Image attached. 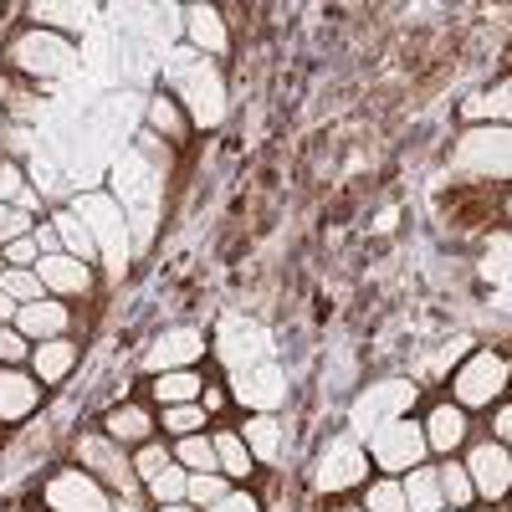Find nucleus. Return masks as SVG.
Wrapping results in <instances>:
<instances>
[{
	"instance_id": "b1692460",
	"label": "nucleus",
	"mask_w": 512,
	"mask_h": 512,
	"mask_svg": "<svg viewBox=\"0 0 512 512\" xmlns=\"http://www.w3.org/2000/svg\"><path fill=\"white\" fill-rule=\"evenodd\" d=\"M205 395V379L195 369H169V374H154V400L169 410V405H195Z\"/></svg>"
},
{
	"instance_id": "de8ad7c7",
	"label": "nucleus",
	"mask_w": 512,
	"mask_h": 512,
	"mask_svg": "<svg viewBox=\"0 0 512 512\" xmlns=\"http://www.w3.org/2000/svg\"><path fill=\"white\" fill-rule=\"evenodd\" d=\"M159 512H200V507H190V502H164Z\"/></svg>"
},
{
	"instance_id": "c9c22d12",
	"label": "nucleus",
	"mask_w": 512,
	"mask_h": 512,
	"mask_svg": "<svg viewBox=\"0 0 512 512\" xmlns=\"http://www.w3.org/2000/svg\"><path fill=\"white\" fill-rule=\"evenodd\" d=\"M31 16L36 21H52L62 31H82V26L93 21V6H52V0H47V6H31Z\"/></svg>"
},
{
	"instance_id": "c756f323",
	"label": "nucleus",
	"mask_w": 512,
	"mask_h": 512,
	"mask_svg": "<svg viewBox=\"0 0 512 512\" xmlns=\"http://www.w3.org/2000/svg\"><path fill=\"white\" fill-rule=\"evenodd\" d=\"M0 292L11 297V303H41V297H47V287H41V277L31 272V267H6L0 272Z\"/></svg>"
},
{
	"instance_id": "20e7f679",
	"label": "nucleus",
	"mask_w": 512,
	"mask_h": 512,
	"mask_svg": "<svg viewBox=\"0 0 512 512\" xmlns=\"http://www.w3.org/2000/svg\"><path fill=\"white\" fill-rule=\"evenodd\" d=\"M410 405H415V384H410V379H384V384H374V390H364V395L349 405V436H354V441H369L379 425L400 420Z\"/></svg>"
},
{
	"instance_id": "7c9ffc66",
	"label": "nucleus",
	"mask_w": 512,
	"mask_h": 512,
	"mask_svg": "<svg viewBox=\"0 0 512 512\" xmlns=\"http://www.w3.org/2000/svg\"><path fill=\"white\" fill-rule=\"evenodd\" d=\"M226 492H231V477H221V472H190V482H185V502L200 512L216 507Z\"/></svg>"
},
{
	"instance_id": "dca6fc26",
	"label": "nucleus",
	"mask_w": 512,
	"mask_h": 512,
	"mask_svg": "<svg viewBox=\"0 0 512 512\" xmlns=\"http://www.w3.org/2000/svg\"><path fill=\"white\" fill-rule=\"evenodd\" d=\"M41 277V287H47V297H88L93 292V267L88 262H77V256L57 251V256H41V262L31 267Z\"/></svg>"
},
{
	"instance_id": "c03bdc74",
	"label": "nucleus",
	"mask_w": 512,
	"mask_h": 512,
	"mask_svg": "<svg viewBox=\"0 0 512 512\" xmlns=\"http://www.w3.org/2000/svg\"><path fill=\"white\" fill-rule=\"evenodd\" d=\"M31 241H36V251H41V256H57V251H62L57 226H36V231H31Z\"/></svg>"
},
{
	"instance_id": "f704fd0d",
	"label": "nucleus",
	"mask_w": 512,
	"mask_h": 512,
	"mask_svg": "<svg viewBox=\"0 0 512 512\" xmlns=\"http://www.w3.org/2000/svg\"><path fill=\"white\" fill-rule=\"evenodd\" d=\"M364 512H410L405 507V492H400V477H379L364 492Z\"/></svg>"
},
{
	"instance_id": "2eb2a0df",
	"label": "nucleus",
	"mask_w": 512,
	"mask_h": 512,
	"mask_svg": "<svg viewBox=\"0 0 512 512\" xmlns=\"http://www.w3.org/2000/svg\"><path fill=\"white\" fill-rule=\"evenodd\" d=\"M205 359V333L200 328H169L154 338V349L144 354L149 374H169V369H195Z\"/></svg>"
},
{
	"instance_id": "58836bf2",
	"label": "nucleus",
	"mask_w": 512,
	"mask_h": 512,
	"mask_svg": "<svg viewBox=\"0 0 512 512\" xmlns=\"http://www.w3.org/2000/svg\"><path fill=\"white\" fill-rule=\"evenodd\" d=\"M31 349H36V344H26V338H21L11 323H0V369H21V364H31Z\"/></svg>"
},
{
	"instance_id": "4c0bfd02",
	"label": "nucleus",
	"mask_w": 512,
	"mask_h": 512,
	"mask_svg": "<svg viewBox=\"0 0 512 512\" xmlns=\"http://www.w3.org/2000/svg\"><path fill=\"white\" fill-rule=\"evenodd\" d=\"M169 461H175V456H169V446H164V441H144V446L134 451V477H139V482H154Z\"/></svg>"
},
{
	"instance_id": "0eeeda50",
	"label": "nucleus",
	"mask_w": 512,
	"mask_h": 512,
	"mask_svg": "<svg viewBox=\"0 0 512 512\" xmlns=\"http://www.w3.org/2000/svg\"><path fill=\"white\" fill-rule=\"evenodd\" d=\"M507 128H466L451 164L461 175H482V180H507Z\"/></svg>"
},
{
	"instance_id": "9b49d317",
	"label": "nucleus",
	"mask_w": 512,
	"mask_h": 512,
	"mask_svg": "<svg viewBox=\"0 0 512 512\" xmlns=\"http://www.w3.org/2000/svg\"><path fill=\"white\" fill-rule=\"evenodd\" d=\"M364 472H369L364 446H359L354 436H333V441L318 451V477H313V482H318L323 492H344V487H359Z\"/></svg>"
},
{
	"instance_id": "a18cd8bd",
	"label": "nucleus",
	"mask_w": 512,
	"mask_h": 512,
	"mask_svg": "<svg viewBox=\"0 0 512 512\" xmlns=\"http://www.w3.org/2000/svg\"><path fill=\"white\" fill-rule=\"evenodd\" d=\"M492 441H497V446H507V441H512V410H507V405L497 410V431H492Z\"/></svg>"
},
{
	"instance_id": "1a4fd4ad",
	"label": "nucleus",
	"mask_w": 512,
	"mask_h": 512,
	"mask_svg": "<svg viewBox=\"0 0 512 512\" xmlns=\"http://www.w3.org/2000/svg\"><path fill=\"white\" fill-rule=\"evenodd\" d=\"M113 190H118V210H134L139 221H149L154 205H159V169H149L144 154L128 149L113 164Z\"/></svg>"
},
{
	"instance_id": "5701e85b",
	"label": "nucleus",
	"mask_w": 512,
	"mask_h": 512,
	"mask_svg": "<svg viewBox=\"0 0 512 512\" xmlns=\"http://www.w3.org/2000/svg\"><path fill=\"white\" fill-rule=\"evenodd\" d=\"M185 31H190V47L205 52V57H221L226 52V26H221V11L210 6H190L185 11Z\"/></svg>"
},
{
	"instance_id": "6e6552de",
	"label": "nucleus",
	"mask_w": 512,
	"mask_h": 512,
	"mask_svg": "<svg viewBox=\"0 0 512 512\" xmlns=\"http://www.w3.org/2000/svg\"><path fill=\"white\" fill-rule=\"evenodd\" d=\"M502 384H507V359L492 354V349H482V354H472V359L456 369L451 395H456L461 410H477V405H492L502 395Z\"/></svg>"
},
{
	"instance_id": "4be33fe9",
	"label": "nucleus",
	"mask_w": 512,
	"mask_h": 512,
	"mask_svg": "<svg viewBox=\"0 0 512 512\" xmlns=\"http://www.w3.org/2000/svg\"><path fill=\"white\" fill-rule=\"evenodd\" d=\"M400 492H405V507L410 512H441V477H436V466H410V472L400 477Z\"/></svg>"
},
{
	"instance_id": "412c9836",
	"label": "nucleus",
	"mask_w": 512,
	"mask_h": 512,
	"mask_svg": "<svg viewBox=\"0 0 512 512\" xmlns=\"http://www.w3.org/2000/svg\"><path fill=\"white\" fill-rule=\"evenodd\" d=\"M72 364H77V344H72V338H47V344L31 349V374L41 384H62L72 374Z\"/></svg>"
},
{
	"instance_id": "f03ea898",
	"label": "nucleus",
	"mask_w": 512,
	"mask_h": 512,
	"mask_svg": "<svg viewBox=\"0 0 512 512\" xmlns=\"http://www.w3.org/2000/svg\"><path fill=\"white\" fill-rule=\"evenodd\" d=\"M72 216L93 231L98 256L108 262V272L123 277V267H128V221H123V210H118L108 195L88 190V195H77V200H72Z\"/></svg>"
},
{
	"instance_id": "8fccbe9b",
	"label": "nucleus",
	"mask_w": 512,
	"mask_h": 512,
	"mask_svg": "<svg viewBox=\"0 0 512 512\" xmlns=\"http://www.w3.org/2000/svg\"><path fill=\"white\" fill-rule=\"evenodd\" d=\"M0 98H6V77H0Z\"/></svg>"
},
{
	"instance_id": "f3484780",
	"label": "nucleus",
	"mask_w": 512,
	"mask_h": 512,
	"mask_svg": "<svg viewBox=\"0 0 512 512\" xmlns=\"http://www.w3.org/2000/svg\"><path fill=\"white\" fill-rule=\"evenodd\" d=\"M26 344H47V338H67V328H72V313L57 303V297H41V303H26L21 313H16V323H11Z\"/></svg>"
},
{
	"instance_id": "a211bd4d",
	"label": "nucleus",
	"mask_w": 512,
	"mask_h": 512,
	"mask_svg": "<svg viewBox=\"0 0 512 512\" xmlns=\"http://www.w3.org/2000/svg\"><path fill=\"white\" fill-rule=\"evenodd\" d=\"M41 405V379L31 369H0V420H26Z\"/></svg>"
},
{
	"instance_id": "393cba45",
	"label": "nucleus",
	"mask_w": 512,
	"mask_h": 512,
	"mask_svg": "<svg viewBox=\"0 0 512 512\" xmlns=\"http://www.w3.org/2000/svg\"><path fill=\"white\" fill-rule=\"evenodd\" d=\"M236 436L246 441L251 461H277V451H282V425H277V415H251Z\"/></svg>"
},
{
	"instance_id": "9d476101",
	"label": "nucleus",
	"mask_w": 512,
	"mask_h": 512,
	"mask_svg": "<svg viewBox=\"0 0 512 512\" xmlns=\"http://www.w3.org/2000/svg\"><path fill=\"white\" fill-rule=\"evenodd\" d=\"M267 354H272V338H267L262 323H246V318H226V323H221V333H216V359H221L231 374H241V369H251V364H267Z\"/></svg>"
},
{
	"instance_id": "09e8293b",
	"label": "nucleus",
	"mask_w": 512,
	"mask_h": 512,
	"mask_svg": "<svg viewBox=\"0 0 512 512\" xmlns=\"http://www.w3.org/2000/svg\"><path fill=\"white\" fill-rule=\"evenodd\" d=\"M113 512H139V507H134V497H118V502H113Z\"/></svg>"
},
{
	"instance_id": "2f4dec72",
	"label": "nucleus",
	"mask_w": 512,
	"mask_h": 512,
	"mask_svg": "<svg viewBox=\"0 0 512 512\" xmlns=\"http://www.w3.org/2000/svg\"><path fill=\"white\" fill-rule=\"evenodd\" d=\"M436 477H441V502H446V507H466V502H477L472 477H466V466H461V461L436 466Z\"/></svg>"
},
{
	"instance_id": "37998d69",
	"label": "nucleus",
	"mask_w": 512,
	"mask_h": 512,
	"mask_svg": "<svg viewBox=\"0 0 512 512\" xmlns=\"http://www.w3.org/2000/svg\"><path fill=\"white\" fill-rule=\"evenodd\" d=\"M205 512H262V507H256V497H251V492H226L216 507H205Z\"/></svg>"
},
{
	"instance_id": "423d86ee",
	"label": "nucleus",
	"mask_w": 512,
	"mask_h": 512,
	"mask_svg": "<svg viewBox=\"0 0 512 512\" xmlns=\"http://www.w3.org/2000/svg\"><path fill=\"white\" fill-rule=\"evenodd\" d=\"M77 461H82V472L98 477L103 487H113L118 497H134V492H139L134 456H128L118 441H108V436H82V441H77Z\"/></svg>"
},
{
	"instance_id": "a19ab883",
	"label": "nucleus",
	"mask_w": 512,
	"mask_h": 512,
	"mask_svg": "<svg viewBox=\"0 0 512 512\" xmlns=\"http://www.w3.org/2000/svg\"><path fill=\"white\" fill-rule=\"evenodd\" d=\"M0 256H6V267H36V262H41V251H36V241H31V236L6 241V251H0Z\"/></svg>"
},
{
	"instance_id": "49530a36",
	"label": "nucleus",
	"mask_w": 512,
	"mask_h": 512,
	"mask_svg": "<svg viewBox=\"0 0 512 512\" xmlns=\"http://www.w3.org/2000/svg\"><path fill=\"white\" fill-rule=\"evenodd\" d=\"M16 313H21V303H11V297L0 292V323H16Z\"/></svg>"
},
{
	"instance_id": "603ef678",
	"label": "nucleus",
	"mask_w": 512,
	"mask_h": 512,
	"mask_svg": "<svg viewBox=\"0 0 512 512\" xmlns=\"http://www.w3.org/2000/svg\"><path fill=\"white\" fill-rule=\"evenodd\" d=\"M344 512H364V507H344Z\"/></svg>"
},
{
	"instance_id": "3c124183",
	"label": "nucleus",
	"mask_w": 512,
	"mask_h": 512,
	"mask_svg": "<svg viewBox=\"0 0 512 512\" xmlns=\"http://www.w3.org/2000/svg\"><path fill=\"white\" fill-rule=\"evenodd\" d=\"M441 512H466V507H441Z\"/></svg>"
},
{
	"instance_id": "79ce46f5",
	"label": "nucleus",
	"mask_w": 512,
	"mask_h": 512,
	"mask_svg": "<svg viewBox=\"0 0 512 512\" xmlns=\"http://www.w3.org/2000/svg\"><path fill=\"white\" fill-rule=\"evenodd\" d=\"M21 185H26V180H21V169H16L11 159H0V205H11V200L21 195Z\"/></svg>"
},
{
	"instance_id": "e433bc0d",
	"label": "nucleus",
	"mask_w": 512,
	"mask_h": 512,
	"mask_svg": "<svg viewBox=\"0 0 512 512\" xmlns=\"http://www.w3.org/2000/svg\"><path fill=\"white\" fill-rule=\"evenodd\" d=\"M164 431L169 436H195V431H205V405L195 400V405H169L164 410Z\"/></svg>"
},
{
	"instance_id": "f257e3e1",
	"label": "nucleus",
	"mask_w": 512,
	"mask_h": 512,
	"mask_svg": "<svg viewBox=\"0 0 512 512\" xmlns=\"http://www.w3.org/2000/svg\"><path fill=\"white\" fill-rule=\"evenodd\" d=\"M164 88L190 108V123L195 128H216L226 118V82H221V72L195 62L190 52H175V57L164 62Z\"/></svg>"
},
{
	"instance_id": "bb28decb",
	"label": "nucleus",
	"mask_w": 512,
	"mask_h": 512,
	"mask_svg": "<svg viewBox=\"0 0 512 512\" xmlns=\"http://www.w3.org/2000/svg\"><path fill=\"white\" fill-rule=\"evenodd\" d=\"M507 82L497 93H477V98H466L461 103V118H472V123H482V128H507Z\"/></svg>"
},
{
	"instance_id": "864d4df0",
	"label": "nucleus",
	"mask_w": 512,
	"mask_h": 512,
	"mask_svg": "<svg viewBox=\"0 0 512 512\" xmlns=\"http://www.w3.org/2000/svg\"><path fill=\"white\" fill-rule=\"evenodd\" d=\"M0 272H6V256H0Z\"/></svg>"
},
{
	"instance_id": "6ab92c4d",
	"label": "nucleus",
	"mask_w": 512,
	"mask_h": 512,
	"mask_svg": "<svg viewBox=\"0 0 512 512\" xmlns=\"http://www.w3.org/2000/svg\"><path fill=\"white\" fill-rule=\"evenodd\" d=\"M425 451H436V456H451L461 441H466V410L461 405H436L431 415H425Z\"/></svg>"
},
{
	"instance_id": "aec40b11",
	"label": "nucleus",
	"mask_w": 512,
	"mask_h": 512,
	"mask_svg": "<svg viewBox=\"0 0 512 512\" xmlns=\"http://www.w3.org/2000/svg\"><path fill=\"white\" fill-rule=\"evenodd\" d=\"M103 436L118 441V446H144V441H154V420L139 405H118V410L103 415Z\"/></svg>"
},
{
	"instance_id": "7ed1b4c3",
	"label": "nucleus",
	"mask_w": 512,
	"mask_h": 512,
	"mask_svg": "<svg viewBox=\"0 0 512 512\" xmlns=\"http://www.w3.org/2000/svg\"><path fill=\"white\" fill-rule=\"evenodd\" d=\"M11 62H16L21 72H31V77L57 82V77H67V72L77 67V47H72L67 36L47 31V26H31V31H21V36L11 41Z\"/></svg>"
},
{
	"instance_id": "cd10ccee",
	"label": "nucleus",
	"mask_w": 512,
	"mask_h": 512,
	"mask_svg": "<svg viewBox=\"0 0 512 512\" xmlns=\"http://www.w3.org/2000/svg\"><path fill=\"white\" fill-rule=\"evenodd\" d=\"M210 446H216V466H221V477H246L251 472V451H246V441L236 436V431H216L210 436Z\"/></svg>"
},
{
	"instance_id": "39448f33",
	"label": "nucleus",
	"mask_w": 512,
	"mask_h": 512,
	"mask_svg": "<svg viewBox=\"0 0 512 512\" xmlns=\"http://www.w3.org/2000/svg\"><path fill=\"white\" fill-rule=\"evenodd\" d=\"M425 456V431H420V420L400 415L390 425H379V431L369 436V461L379 466V472H390V477H405L410 466H420Z\"/></svg>"
},
{
	"instance_id": "a878e982",
	"label": "nucleus",
	"mask_w": 512,
	"mask_h": 512,
	"mask_svg": "<svg viewBox=\"0 0 512 512\" xmlns=\"http://www.w3.org/2000/svg\"><path fill=\"white\" fill-rule=\"evenodd\" d=\"M52 226H57V236H62V251L67 256H77V262H98V241H93V231L88 226H82L77 216H72V210H57V216H52Z\"/></svg>"
},
{
	"instance_id": "4468645a",
	"label": "nucleus",
	"mask_w": 512,
	"mask_h": 512,
	"mask_svg": "<svg viewBox=\"0 0 512 512\" xmlns=\"http://www.w3.org/2000/svg\"><path fill=\"white\" fill-rule=\"evenodd\" d=\"M461 466H466L472 492H477L482 502H502V497H507V487H512V456H507V446L482 441V446H472V456H466Z\"/></svg>"
},
{
	"instance_id": "72a5a7b5",
	"label": "nucleus",
	"mask_w": 512,
	"mask_h": 512,
	"mask_svg": "<svg viewBox=\"0 0 512 512\" xmlns=\"http://www.w3.org/2000/svg\"><path fill=\"white\" fill-rule=\"evenodd\" d=\"M185 482H190V472H185L180 461H169L164 472H159L154 482H144V487H149V497L164 507V502H185Z\"/></svg>"
},
{
	"instance_id": "f8f14e48",
	"label": "nucleus",
	"mask_w": 512,
	"mask_h": 512,
	"mask_svg": "<svg viewBox=\"0 0 512 512\" xmlns=\"http://www.w3.org/2000/svg\"><path fill=\"white\" fill-rule=\"evenodd\" d=\"M47 507L52 512H113V497H108V487L98 477L67 466V472H57L47 482Z\"/></svg>"
},
{
	"instance_id": "ddd939ff",
	"label": "nucleus",
	"mask_w": 512,
	"mask_h": 512,
	"mask_svg": "<svg viewBox=\"0 0 512 512\" xmlns=\"http://www.w3.org/2000/svg\"><path fill=\"white\" fill-rule=\"evenodd\" d=\"M231 395L251 410V415H277V405L287 400V374L267 359V364H251L241 374H231Z\"/></svg>"
},
{
	"instance_id": "473e14b6",
	"label": "nucleus",
	"mask_w": 512,
	"mask_h": 512,
	"mask_svg": "<svg viewBox=\"0 0 512 512\" xmlns=\"http://www.w3.org/2000/svg\"><path fill=\"white\" fill-rule=\"evenodd\" d=\"M149 128H154V134H169V139H185V113H180V103L175 98H169V93H159L154 103H149Z\"/></svg>"
},
{
	"instance_id": "ea45409f",
	"label": "nucleus",
	"mask_w": 512,
	"mask_h": 512,
	"mask_svg": "<svg viewBox=\"0 0 512 512\" xmlns=\"http://www.w3.org/2000/svg\"><path fill=\"white\" fill-rule=\"evenodd\" d=\"M16 236H31V216L21 205H0V246L16 241Z\"/></svg>"
},
{
	"instance_id": "c85d7f7f",
	"label": "nucleus",
	"mask_w": 512,
	"mask_h": 512,
	"mask_svg": "<svg viewBox=\"0 0 512 512\" xmlns=\"http://www.w3.org/2000/svg\"><path fill=\"white\" fill-rule=\"evenodd\" d=\"M169 456H175L185 472H221V466H216V446H210V436H200V431L195 436H180Z\"/></svg>"
}]
</instances>
